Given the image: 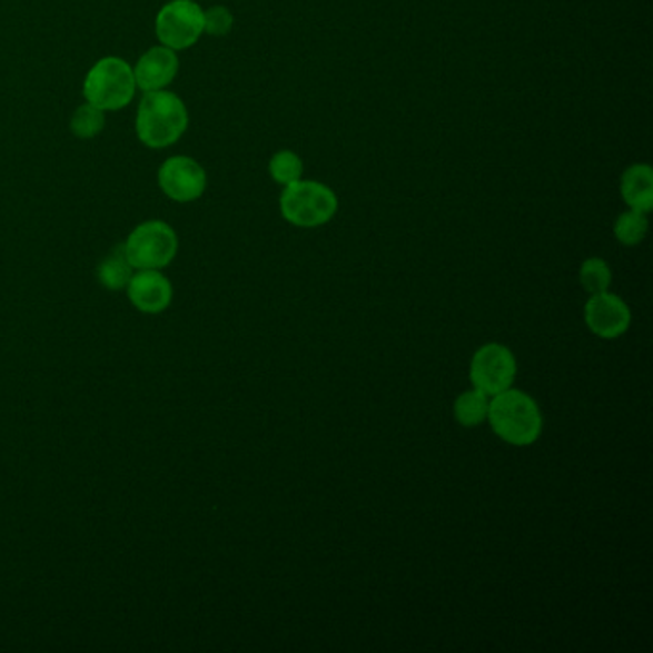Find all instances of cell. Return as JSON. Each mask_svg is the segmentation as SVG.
I'll return each mask as SVG.
<instances>
[{
  "label": "cell",
  "instance_id": "6da1fadb",
  "mask_svg": "<svg viewBox=\"0 0 653 653\" xmlns=\"http://www.w3.org/2000/svg\"><path fill=\"white\" fill-rule=\"evenodd\" d=\"M487 419L493 432L514 447L533 445L543 434L541 408L527 393L512 387L491 397Z\"/></svg>",
  "mask_w": 653,
  "mask_h": 653
},
{
  "label": "cell",
  "instance_id": "7a4b0ae2",
  "mask_svg": "<svg viewBox=\"0 0 653 653\" xmlns=\"http://www.w3.org/2000/svg\"><path fill=\"white\" fill-rule=\"evenodd\" d=\"M188 129V110L177 95L151 90L140 100L137 111V135L150 148L175 145Z\"/></svg>",
  "mask_w": 653,
  "mask_h": 653
},
{
  "label": "cell",
  "instance_id": "3957f363",
  "mask_svg": "<svg viewBox=\"0 0 653 653\" xmlns=\"http://www.w3.org/2000/svg\"><path fill=\"white\" fill-rule=\"evenodd\" d=\"M337 207L336 192L317 180H296L284 186L280 196V214L289 225L299 228L323 227L336 217Z\"/></svg>",
  "mask_w": 653,
  "mask_h": 653
},
{
  "label": "cell",
  "instance_id": "277c9868",
  "mask_svg": "<svg viewBox=\"0 0 653 653\" xmlns=\"http://www.w3.org/2000/svg\"><path fill=\"white\" fill-rule=\"evenodd\" d=\"M135 90L137 81L131 66L116 56L95 63L83 85L87 102L103 111H118L131 103Z\"/></svg>",
  "mask_w": 653,
  "mask_h": 653
},
{
  "label": "cell",
  "instance_id": "5b68a950",
  "mask_svg": "<svg viewBox=\"0 0 653 653\" xmlns=\"http://www.w3.org/2000/svg\"><path fill=\"white\" fill-rule=\"evenodd\" d=\"M123 251L135 270H161L179 251V238L164 220H146L132 230Z\"/></svg>",
  "mask_w": 653,
  "mask_h": 653
},
{
  "label": "cell",
  "instance_id": "8992f818",
  "mask_svg": "<svg viewBox=\"0 0 653 653\" xmlns=\"http://www.w3.org/2000/svg\"><path fill=\"white\" fill-rule=\"evenodd\" d=\"M156 33L167 49H190L204 33V10L194 0H171L159 10Z\"/></svg>",
  "mask_w": 653,
  "mask_h": 653
},
{
  "label": "cell",
  "instance_id": "52a82bcc",
  "mask_svg": "<svg viewBox=\"0 0 653 653\" xmlns=\"http://www.w3.org/2000/svg\"><path fill=\"white\" fill-rule=\"evenodd\" d=\"M517 363L514 353L501 344H487L475 352L469 363V378L475 389L488 397L506 392L514 384Z\"/></svg>",
  "mask_w": 653,
  "mask_h": 653
},
{
  "label": "cell",
  "instance_id": "ba28073f",
  "mask_svg": "<svg viewBox=\"0 0 653 653\" xmlns=\"http://www.w3.org/2000/svg\"><path fill=\"white\" fill-rule=\"evenodd\" d=\"M158 180L167 198L180 204L198 200L206 192L207 177L204 167L186 156L167 159L159 167Z\"/></svg>",
  "mask_w": 653,
  "mask_h": 653
},
{
  "label": "cell",
  "instance_id": "9c48e42d",
  "mask_svg": "<svg viewBox=\"0 0 653 653\" xmlns=\"http://www.w3.org/2000/svg\"><path fill=\"white\" fill-rule=\"evenodd\" d=\"M585 323L594 336L615 339L631 326V309L620 296L604 291L591 296L585 305Z\"/></svg>",
  "mask_w": 653,
  "mask_h": 653
},
{
  "label": "cell",
  "instance_id": "30bf717a",
  "mask_svg": "<svg viewBox=\"0 0 653 653\" xmlns=\"http://www.w3.org/2000/svg\"><path fill=\"white\" fill-rule=\"evenodd\" d=\"M127 296L140 313L159 315L171 305L172 284L159 270H138L127 284Z\"/></svg>",
  "mask_w": 653,
  "mask_h": 653
},
{
  "label": "cell",
  "instance_id": "8fae6325",
  "mask_svg": "<svg viewBox=\"0 0 653 653\" xmlns=\"http://www.w3.org/2000/svg\"><path fill=\"white\" fill-rule=\"evenodd\" d=\"M179 71V58L175 50L167 47H154L146 55L140 56L137 68L132 69L137 87L151 92V90H164L167 85L172 83Z\"/></svg>",
  "mask_w": 653,
  "mask_h": 653
},
{
  "label": "cell",
  "instance_id": "7c38bea8",
  "mask_svg": "<svg viewBox=\"0 0 653 653\" xmlns=\"http://www.w3.org/2000/svg\"><path fill=\"white\" fill-rule=\"evenodd\" d=\"M621 196L629 209L650 214L653 207V171L647 164H634L621 177Z\"/></svg>",
  "mask_w": 653,
  "mask_h": 653
},
{
  "label": "cell",
  "instance_id": "4fadbf2b",
  "mask_svg": "<svg viewBox=\"0 0 653 653\" xmlns=\"http://www.w3.org/2000/svg\"><path fill=\"white\" fill-rule=\"evenodd\" d=\"M488 403L491 397L487 393L479 392L475 387L469 392L461 393L454 403V418L458 419V424L464 427L482 426L487 419Z\"/></svg>",
  "mask_w": 653,
  "mask_h": 653
},
{
  "label": "cell",
  "instance_id": "5bb4252c",
  "mask_svg": "<svg viewBox=\"0 0 653 653\" xmlns=\"http://www.w3.org/2000/svg\"><path fill=\"white\" fill-rule=\"evenodd\" d=\"M132 275H135V268L125 257L123 248L113 251L98 267V280L103 288L113 289V291L127 288V284L131 283Z\"/></svg>",
  "mask_w": 653,
  "mask_h": 653
},
{
  "label": "cell",
  "instance_id": "9a60e30c",
  "mask_svg": "<svg viewBox=\"0 0 653 653\" xmlns=\"http://www.w3.org/2000/svg\"><path fill=\"white\" fill-rule=\"evenodd\" d=\"M647 214H640L634 209H629L625 214H621L613 225V235L623 246H639L640 241L644 240L647 235Z\"/></svg>",
  "mask_w": 653,
  "mask_h": 653
},
{
  "label": "cell",
  "instance_id": "2e32d148",
  "mask_svg": "<svg viewBox=\"0 0 653 653\" xmlns=\"http://www.w3.org/2000/svg\"><path fill=\"white\" fill-rule=\"evenodd\" d=\"M578 280L581 286L585 289L588 296H596V294H604L610 289L612 284V268L610 265L600 259V257H591L581 265L578 270Z\"/></svg>",
  "mask_w": 653,
  "mask_h": 653
},
{
  "label": "cell",
  "instance_id": "e0dca14e",
  "mask_svg": "<svg viewBox=\"0 0 653 653\" xmlns=\"http://www.w3.org/2000/svg\"><path fill=\"white\" fill-rule=\"evenodd\" d=\"M268 172L278 185L288 186L303 177V161L296 151L280 150L276 151L270 164Z\"/></svg>",
  "mask_w": 653,
  "mask_h": 653
},
{
  "label": "cell",
  "instance_id": "ac0fdd59",
  "mask_svg": "<svg viewBox=\"0 0 653 653\" xmlns=\"http://www.w3.org/2000/svg\"><path fill=\"white\" fill-rule=\"evenodd\" d=\"M103 129V110L92 106V103H85L79 110L73 113L71 119V131L77 138H92L97 137L98 132Z\"/></svg>",
  "mask_w": 653,
  "mask_h": 653
},
{
  "label": "cell",
  "instance_id": "d6986e66",
  "mask_svg": "<svg viewBox=\"0 0 653 653\" xmlns=\"http://www.w3.org/2000/svg\"><path fill=\"white\" fill-rule=\"evenodd\" d=\"M232 26H235V16L228 8L214 7L204 12V33L225 37L230 33Z\"/></svg>",
  "mask_w": 653,
  "mask_h": 653
}]
</instances>
